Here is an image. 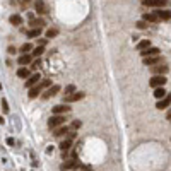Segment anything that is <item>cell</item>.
Masks as SVG:
<instances>
[{
	"label": "cell",
	"instance_id": "cell-29",
	"mask_svg": "<svg viewBox=\"0 0 171 171\" xmlns=\"http://www.w3.org/2000/svg\"><path fill=\"white\" fill-rule=\"evenodd\" d=\"M43 51H45V46H36L34 51H33V57H41Z\"/></svg>",
	"mask_w": 171,
	"mask_h": 171
},
{
	"label": "cell",
	"instance_id": "cell-38",
	"mask_svg": "<svg viewBox=\"0 0 171 171\" xmlns=\"http://www.w3.org/2000/svg\"><path fill=\"white\" fill-rule=\"evenodd\" d=\"M4 123H5V120H4V118L0 117V125H4Z\"/></svg>",
	"mask_w": 171,
	"mask_h": 171
},
{
	"label": "cell",
	"instance_id": "cell-15",
	"mask_svg": "<svg viewBox=\"0 0 171 171\" xmlns=\"http://www.w3.org/2000/svg\"><path fill=\"white\" fill-rule=\"evenodd\" d=\"M144 60V65H159L161 64V57L157 55V57H149V58H142Z\"/></svg>",
	"mask_w": 171,
	"mask_h": 171
},
{
	"label": "cell",
	"instance_id": "cell-14",
	"mask_svg": "<svg viewBox=\"0 0 171 171\" xmlns=\"http://www.w3.org/2000/svg\"><path fill=\"white\" fill-rule=\"evenodd\" d=\"M156 16H157V19L159 21H169L171 19V11H156Z\"/></svg>",
	"mask_w": 171,
	"mask_h": 171
},
{
	"label": "cell",
	"instance_id": "cell-1",
	"mask_svg": "<svg viewBox=\"0 0 171 171\" xmlns=\"http://www.w3.org/2000/svg\"><path fill=\"white\" fill-rule=\"evenodd\" d=\"M50 86H51V80H50V79H43L39 84H36L34 87H31V89H29V92H27L29 99H34V98H38L43 91H46Z\"/></svg>",
	"mask_w": 171,
	"mask_h": 171
},
{
	"label": "cell",
	"instance_id": "cell-21",
	"mask_svg": "<svg viewBox=\"0 0 171 171\" xmlns=\"http://www.w3.org/2000/svg\"><path fill=\"white\" fill-rule=\"evenodd\" d=\"M34 7H36L38 14H46V5H45V2H43V0H36Z\"/></svg>",
	"mask_w": 171,
	"mask_h": 171
},
{
	"label": "cell",
	"instance_id": "cell-16",
	"mask_svg": "<svg viewBox=\"0 0 171 171\" xmlns=\"http://www.w3.org/2000/svg\"><path fill=\"white\" fill-rule=\"evenodd\" d=\"M152 94H154V98L159 101V99H163V98L168 96V91H166L164 87H157V89H154V92H152Z\"/></svg>",
	"mask_w": 171,
	"mask_h": 171
},
{
	"label": "cell",
	"instance_id": "cell-18",
	"mask_svg": "<svg viewBox=\"0 0 171 171\" xmlns=\"http://www.w3.org/2000/svg\"><path fill=\"white\" fill-rule=\"evenodd\" d=\"M69 130H70V128L67 127V125H62V127H58V128H55V130H53V135H55V137H62V135L69 134Z\"/></svg>",
	"mask_w": 171,
	"mask_h": 171
},
{
	"label": "cell",
	"instance_id": "cell-8",
	"mask_svg": "<svg viewBox=\"0 0 171 171\" xmlns=\"http://www.w3.org/2000/svg\"><path fill=\"white\" fill-rule=\"evenodd\" d=\"M39 82H41V75L39 74H33L31 77L26 80V87L27 89H31V87H34V86L39 84Z\"/></svg>",
	"mask_w": 171,
	"mask_h": 171
},
{
	"label": "cell",
	"instance_id": "cell-3",
	"mask_svg": "<svg viewBox=\"0 0 171 171\" xmlns=\"http://www.w3.org/2000/svg\"><path fill=\"white\" fill-rule=\"evenodd\" d=\"M166 77L164 75H152L151 77V80H149V86L152 87V89H157V87H164V84H166Z\"/></svg>",
	"mask_w": 171,
	"mask_h": 171
},
{
	"label": "cell",
	"instance_id": "cell-30",
	"mask_svg": "<svg viewBox=\"0 0 171 171\" xmlns=\"http://www.w3.org/2000/svg\"><path fill=\"white\" fill-rule=\"evenodd\" d=\"M80 125H82V122H80V120H74V122H72V130H77V128H80Z\"/></svg>",
	"mask_w": 171,
	"mask_h": 171
},
{
	"label": "cell",
	"instance_id": "cell-11",
	"mask_svg": "<svg viewBox=\"0 0 171 171\" xmlns=\"http://www.w3.org/2000/svg\"><path fill=\"white\" fill-rule=\"evenodd\" d=\"M69 111H70V106H67V104H57L51 110L53 115H65V113H69Z\"/></svg>",
	"mask_w": 171,
	"mask_h": 171
},
{
	"label": "cell",
	"instance_id": "cell-39",
	"mask_svg": "<svg viewBox=\"0 0 171 171\" xmlns=\"http://www.w3.org/2000/svg\"><path fill=\"white\" fill-rule=\"evenodd\" d=\"M21 2H29V0H21Z\"/></svg>",
	"mask_w": 171,
	"mask_h": 171
},
{
	"label": "cell",
	"instance_id": "cell-41",
	"mask_svg": "<svg viewBox=\"0 0 171 171\" xmlns=\"http://www.w3.org/2000/svg\"><path fill=\"white\" fill-rule=\"evenodd\" d=\"M0 87H2V84H0Z\"/></svg>",
	"mask_w": 171,
	"mask_h": 171
},
{
	"label": "cell",
	"instance_id": "cell-13",
	"mask_svg": "<svg viewBox=\"0 0 171 171\" xmlns=\"http://www.w3.org/2000/svg\"><path fill=\"white\" fill-rule=\"evenodd\" d=\"M29 26H31L33 29H43L45 21H43V19H34V17H31V19H29Z\"/></svg>",
	"mask_w": 171,
	"mask_h": 171
},
{
	"label": "cell",
	"instance_id": "cell-32",
	"mask_svg": "<svg viewBox=\"0 0 171 171\" xmlns=\"http://www.w3.org/2000/svg\"><path fill=\"white\" fill-rule=\"evenodd\" d=\"M137 27H139V29H145L147 24H145V21H139V22H137Z\"/></svg>",
	"mask_w": 171,
	"mask_h": 171
},
{
	"label": "cell",
	"instance_id": "cell-10",
	"mask_svg": "<svg viewBox=\"0 0 171 171\" xmlns=\"http://www.w3.org/2000/svg\"><path fill=\"white\" fill-rule=\"evenodd\" d=\"M84 98V92H74V94H70V96H65L64 98V103H75V101H79V99H82Z\"/></svg>",
	"mask_w": 171,
	"mask_h": 171
},
{
	"label": "cell",
	"instance_id": "cell-26",
	"mask_svg": "<svg viewBox=\"0 0 171 171\" xmlns=\"http://www.w3.org/2000/svg\"><path fill=\"white\" fill-rule=\"evenodd\" d=\"M74 92H77V91H75V86H74V84H69L67 87H65L64 98H65V96H70V94H74Z\"/></svg>",
	"mask_w": 171,
	"mask_h": 171
},
{
	"label": "cell",
	"instance_id": "cell-9",
	"mask_svg": "<svg viewBox=\"0 0 171 171\" xmlns=\"http://www.w3.org/2000/svg\"><path fill=\"white\" fill-rule=\"evenodd\" d=\"M169 104H171V94H168L166 98H163V99H159V101L156 103V108L157 110H166Z\"/></svg>",
	"mask_w": 171,
	"mask_h": 171
},
{
	"label": "cell",
	"instance_id": "cell-27",
	"mask_svg": "<svg viewBox=\"0 0 171 171\" xmlns=\"http://www.w3.org/2000/svg\"><path fill=\"white\" fill-rule=\"evenodd\" d=\"M39 34H41V29H29L27 31V36L29 38H38Z\"/></svg>",
	"mask_w": 171,
	"mask_h": 171
},
{
	"label": "cell",
	"instance_id": "cell-40",
	"mask_svg": "<svg viewBox=\"0 0 171 171\" xmlns=\"http://www.w3.org/2000/svg\"><path fill=\"white\" fill-rule=\"evenodd\" d=\"M74 171H80V169H74Z\"/></svg>",
	"mask_w": 171,
	"mask_h": 171
},
{
	"label": "cell",
	"instance_id": "cell-37",
	"mask_svg": "<svg viewBox=\"0 0 171 171\" xmlns=\"http://www.w3.org/2000/svg\"><path fill=\"white\" fill-rule=\"evenodd\" d=\"M166 120H169V122H171V110H169L168 113H166Z\"/></svg>",
	"mask_w": 171,
	"mask_h": 171
},
{
	"label": "cell",
	"instance_id": "cell-24",
	"mask_svg": "<svg viewBox=\"0 0 171 171\" xmlns=\"http://www.w3.org/2000/svg\"><path fill=\"white\" fill-rule=\"evenodd\" d=\"M11 24H14V26H21L22 24V17L21 16H17V14H14V16H11Z\"/></svg>",
	"mask_w": 171,
	"mask_h": 171
},
{
	"label": "cell",
	"instance_id": "cell-17",
	"mask_svg": "<svg viewBox=\"0 0 171 171\" xmlns=\"http://www.w3.org/2000/svg\"><path fill=\"white\" fill-rule=\"evenodd\" d=\"M142 21L145 22H157V16H156V12H145L144 16H142Z\"/></svg>",
	"mask_w": 171,
	"mask_h": 171
},
{
	"label": "cell",
	"instance_id": "cell-4",
	"mask_svg": "<svg viewBox=\"0 0 171 171\" xmlns=\"http://www.w3.org/2000/svg\"><path fill=\"white\" fill-rule=\"evenodd\" d=\"M142 4L145 7H154V9H164L168 7V0H142Z\"/></svg>",
	"mask_w": 171,
	"mask_h": 171
},
{
	"label": "cell",
	"instance_id": "cell-19",
	"mask_svg": "<svg viewBox=\"0 0 171 171\" xmlns=\"http://www.w3.org/2000/svg\"><path fill=\"white\" fill-rule=\"evenodd\" d=\"M147 48H151V41L149 39H142V41H139L137 43V51H144V50H147Z\"/></svg>",
	"mask_w": 171,
	"mask_h": 171
},
{
	"label": "cell",
	"instance_id": "cell-2",
	"mask_svg": "<svg viewBox=\"0 0 171 171\" xmlns=\"http://www.w3.org/2000/svg\"><path fill=\"white\" fill-rule=\"evenodd\" d=\"M62 125H65V115H51V117H50L48 127L51 128V130L62 127Z\"/></svg>",
	"mask_w": 171,
	"mask_h": 171
},
{
	"label": "cell",
	"instance_id": "cell-6",
	"mask_svg": "<svg viewBox=\"0 0 171 171\" xmlns=\"http://www.w3.org/2000/svg\"><path fill=\"white\" fill-rule=\"evenodd\" d=\"M77 166H79V161L77 159H69V161H65V163H62L60 169L62 171H69V169H75Z\"/></svg>",
	"mask_w": 171,
	"mask_h": 171
},
{
	"label": "cell",
	"instance_id": "cell-5",
	"mask_svg": "<svg viewBox=\"0 0 171 171\" xmlns=\"http://www.w3.org/2000/svg\"><path fill=\"white\" fill-rule=\"evenodd\" d=\"M58 91H60V86H58V84H53V86H50L48 89H46V91L43 92V94H41V98H43V99H50V98H51V96H55V94H57Z\"/></svg>",
	"mask_w": 171,
	"mask_h": 171
},
{
	"label": "cell",
	"instance_id": "cell-36",
	"mask_svg": "<svg viewBox=\"0 0 171 171\" xmlns=\"http://www.w3.org/2000/svg\"><path fill=\"white\" fill-rule=\"evenodd\" d=\"M7 144H9V145H14L16 142H14V139H11V137H9V139H7Z\"/></svg>",
	"mask_w": 171,
	"mask_h": 171
},
{
	"label": "cell",
	"instance_id": "cell-23",
	"mask_svg": "<svg viewBox=\"0 0 171 171\" xmlns=\"http://www.w3.org/2000/svg\"><path fill=\"white\" fill-rule=\"evenodd\" d=\"M70 145H72V139L70 137H67V139L60 144V149H62V152H67V151L70 149Z\"/></svg>",
	"mask_w": 171,
	"mask_h": 171
},
{
	"label": "cell",
	"instance_id": "cell-12",
	"mask_svg": "<svg viewBox=\"0 0 171 171\" xmlns=\"http://www.w3.org/2000/svg\"><path fill=\"white\" fill-rule=\"evenodd\" d=\"M168 65H154L152 67V74L154 75H166L168 74Z\"/></svg>",
	"mask_w": 171,
	"mask_h": 171
},
{
	"label": "cell",
	"instance_id": "cell-22",
	"mask_svg": "<svg viewBox=\"0 0 171 171\" xmlns=\"http://www.w3.org/2000/svg\"><path fill=\"white\" fill-rule=\"evenodd\" d=\"M17 77H21V79H29V77H31V75H29V69L21 67V69L17 70Z\"/></svg>",
	"mask_w": 171,
	"mask_h": 171
},
{
	"label": "cell",
	"instance_id": "cell-20",
	"mask_svg": "<svg viewBox=\"0 0 171 171\" xmlns=\"http://www.w3.org/2000/svg\"><path fill=\"white\" fill-rule=\"evenodd\" d=\"M19 65H27V64H33V55H21L19 60H17Z\"/></svg>",
	"mask_w": 171,
	"mask_h": 171
},
{
	"label": "cell",
	"instance_id": "cell-28",
	"mask_svg": "<svg viewBox=\"0 0 171 171\" xmlns=\"http://www.w3.org/2000/svg\"><path fill=\"white\" fill-rule=\"evenodd\" d=\"M57 34H58V29H57V27H51V29L46 31V38H55Z\"/></svg>",
	"mask_w": 171,
	"mask_h": 171
},
{
	"label": "cell",
	"instance_id": "cell-33",
	"mask_svg": "<svg viewBox=\"0 0 171 171\" xmlns=\"http://www.w3.org/2000/svg\"><path fill=\"white\" fill-rule=\"evenodd\" d=\"M38 65H39V60H34V62L31 64V70H36V69H38Z\"/></svg>",
	"mask_w": 171,
	"mask_h": 171
},
{
	"label": "cell",
	"instance_id": "cell-7",
	"mask_svg": "<svg viewBox=\"0 0 171 171\" xmlns=\"http://www.w3.org/2000/svg\"><path fill=\"white\" fill-rule=\"evenodd\" d=\"M159 55V48H156V46H151V48L144 50V51H140V57L142 58H149V57H157Z\"/></svg>",
	"mask_w": 171,
	"mask_h": 171
},
{
	"label": "cell",
	"instance_id": "cell-34",
	"mask_svg": "<svg viewBox=\"0 0 171 171\" xmlns=\"http://www.w3.org/2000/svg\"><path fill=\"white\" fill-rule=\"evenodd\" d=\"M7 51H9L11 55H16V53H17V50L14 48V46H9V50H7Z\"/></svg>",
	"mask_w": 171,
	"mask_h": 171
},
{
	"label": "cell",
	"instance_id": "cell-25",
	"mask_svg": "<svg viewBox=\"0 0 171 171\" xmlns=\"http://www.w3.org/2000/svg\"><path fill=\"white\" fill-rule=\"evenodd\" d=\"M31 50H33V45H31V43H24L19 51H21L22 55H29V51H31Z\"/></svg>",
	"mask_w": 171,
	"mask_h": 171
},
{
	"label": "cell",
	"instance_id": "cell-35",
	"mask_svg": "<svg viewBox=\"0 0 171 171\" xmlns=\"http://www.w3.org/2000/svg\"><path fill=\"white\" fill-rule=\"evenodd\" d=\"M45 45H46V39H39L38 41V46H45Z\"/></svg>",
	"mask_w": 171,
	"mask_h": 171
},
{
	"label": "cell",
	"instance_id": "cell-31",
	"mask_svg": "<svg viewBox=\"0 0 171 171\" xmlns=\"http://www.w3.org/2000/svg\"><path fill=\"white\" fill-rule=\"evenodd\" d=\"M2 111H4V113H9V104H7V99H5V98L2 99Z\"/></svg>",
	"mask_w": 171,
	"mask_h": 171
}]
</instances>
